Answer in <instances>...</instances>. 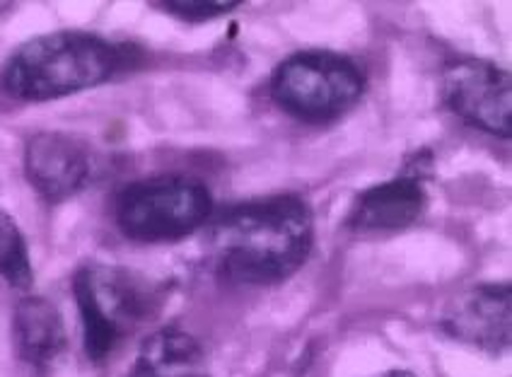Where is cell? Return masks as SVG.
<instances>
[{"instance_id": "1", "label": "cell", "mask_w": 512, "mask_h": 377, "mask_svg": "<svg viewBox=\"0 0 512 377\" xmlns=\"http://www.w3.org/2000/svg\"><path fill=\"white\" fill-rule=\"evenodd\" d=\"M312 242V211L295 194L237 203L213 225L220 276L244 286H273L290 278L310 257Z\"/></svg>"}, {"instance_id": "2", "label": "cell", "mask_w": 512, "mask_h": 377, "mask_svg": "<svg viewBox=\"0 0 512 377\" xmlns=\"http://www.w3.org/2000/svg\"><path fill=\"white\" fill-rule=\"evenodd\" d=\"M126 46L92 32H49L17 46L0 87L22 102H49L107 83L128 66Z\"/></svg>"}, {"instance_id": "3", "label": "cell", "mask_w": 512, "mask_h": 377, "mask_svg": "<svg viewBox=\"0 0 512 377\" xmlns=\"http://www.w3.org/2000/svg\"><path fill=\"white\" fill-rule=\"evenodd\" d=\"M213 213L206 184L184 174L145 177L119 191L114 220L128 240L177 242L194 235Z\"/></svg>"}, {"instance_id": "4", "label": "cell", "mask_w": 512, "mask_h": 377, "mask_svg": "<svg viewBox=\"0 0 512 377\" xmlns=\"http://www.w3.org/2000/svg\"><path fill=\"white\" fill-rule=\"evenodd\" d=\"M365 73L353 58L327 49L288 56L271 78V97L285 114L307 124H327L358 104Z\"/></svg>"}, {"instance_id": "5", "label": "cell", "mask_w": 512, "mask_h": 377, "mask_svg": "<svg viewBox=\"0 0 512 377\" xmlns=\"http://www.w3.org/2000/svg\"><path fill=\"white\" fill-rule=\"evenodd\" d=\"M73 295L83 319V344L100 363L119 341L148 317L155 293L141 276L104 264H87L73 276Z\"/></svg>"}, {"instance_id": "6", "label": "cell", "mask_w": 512, "mask_h": 377, "mask_svg": "<svg viewBox=\"0 0 512 377\" xmlns=\"http://www.w3.org/2000/svg\"><path fill=\"white\" fill-rule=\"evenodd\" d=\"M442 97L459 119L488 136L512 138L510 73L491 61H457L442 75Z\"/></svg>"}, {"instance_id": "7", "label": "cell", "mask_w": 512, "mask_h": 377, "mask_svg": "<svg viewBox=\"0 0 512 377\" xmlns=\"http://www.w3.org/2000/svg\"><path fill=\"white\" fill-rule=\"evenodd\" d=\"M25 174L27 182L46 201H66L92 182L95 155L90 145L68 133H34L25 145Z\"/></svg>"}, {"instance_id": "8", "label": "cell", "mask_w": 512, "mask_h": 377, "mask_svg": "<svg viewBox=\"0 0 512 377\" xmlns=\"http://www.w3.org/2000/svg\"><path fill=\"white\" fill-rule=\"evenodd\" d=\"M510 315L508 283H484L455 298L442 317V327L464 344L500 353L510 344Z\"/></svg>"}, {"instance_id": "9", "label": "cell", "mask_w": 512, "mask_h": 377, "mask_svg": "<svg viewBox=\"0 0 512 377\" xmlns=\"http://www.w3.org/2000/svg\"><path fill=\"white\" fill-rule=\"evenodd\" d=\"M428 191L418 177H394L375 184L358 196L348 216V228L356 232H397L423 216Z\"/></svg>"}, {"instance_id": "10", "label": "cell", "mask_w": 512, "mask_h": 377, "mask_svg": "<svg viewBox=\"0 0 512 377\" xmlns=\"http://www.w3.org/2000/svg\"><path fill=\"white\" fill-rule=\"evenodd\" d=\"M15 348L22 361L37 370L51 368L66 351V327L54 303L27 295L15 307Z\"/></svg>"}, {"instance_id": "11", "label": "cell", "mask_w": 512, "mask_h": 377, "mask_svg": "<svg viewBox=\"0 0 512 377\" xmlns=\"http://www.w3.org/2000/svg\"><path fill=\"white\" fill-rule=\"evenodd\" d=\"M131 377H208L199 341L177 327L160 329L145 341Z\"/></svg>"}, {"instance_id": "12", "label": "cell", "mask_w": 512, "mask_h": 377, "mask_svg": "<svg viewBox=\"0 0 512 377\" xmlns=\"http://www.w3.org/2000/svg\"><path fill=\"white\" fill-rule=\"evenodd\" d=\"M0 276L17 290H27L34 281L25 235L5 211H0Z\"/></svg>"}, {"instance_id": "13", "label": "cell", "mask_w": 512, "mask_h": 377, "mask_svg": "<svg viewBox=\"0 0 512 377\" xmlns=\"http://www.w3.org/2000/svg\"><path fill=\"white\" fill-rule=\"evenodd\" d=\"M155 5H160L162 10L184 22H208L232 13L242 3L240 0H165V3Z\"/></svg>"}]
</instances>
